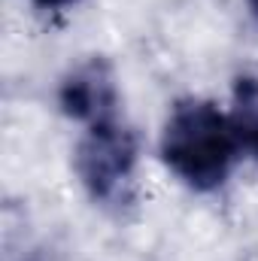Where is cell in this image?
Segmentation results:
<instances>
[{
  "mask_svg": "<svg viewBox=\"0 0 258 261\" xmlns=\"http://www.w3.org/2000/svg\"><path fill=\"white\" fill-rule=\"evenodd\" d=\"M73 167L88 197L107 210H125L137 195V137L122 116L85 125Z\"/></svg>",
  "mask_w": 258,
  "mask_h": 261,
  "instance_id": "obj_2",
  "label": "cell"
},
{
  "mask_svg": "<svg viewBox=\"0 0 258 261\" xmlns=\"http://www.w3.org/2000/svg\"><path fill=\"white\" fill-rule=\"evenodd\" d=\"M158 149L167 170L203 195L222 189L243 155L228 113L203 97H183L173 103Z\"/></svg>",
  "mask_w": 258,
  "mask_h": 261,
  "instance_id": "obj_1",
  "label": "cell"
},
{
  "mask_svg": "<svg viewBox=\"0 0 258 261\" xmlns=\"http://www.w3.org/2000/svg\"><path fill=\"white\" fill-rule=\"evenodd\" d=\"M240 149L258 161V76H237L231 88V113H228Z\"/></svg>",
  "mask_w": 258,
  "mask_h": 261,
  "instance_id": "obj_4",
  "label": "cell"
},
{
  "mask_svg": "<svg viewBox=\"0 0 258 261\" xmlns=\"http://www.w3.org/2000/svg\"><path fill=\"white\" fill-rule=\"evenodd\" d=\"M37 9H43V12H61L67 6H73V3H79V0H31Z\"/></svg>",
  "mask_w": 258,
  "mask_h": 261,
  "instance_id": "obj_5",
  "label": "cell"
},
{
  "mask_svg": "<svg viewBox=\"0 0 258 261\" xmlns=\"http://www.w3.org/2000/svg\"><path fill=\"white\" fill-rule=\"evenodd\" d=\"M58 107L67 119L79 125H94L119 116L116 73L104 58H91L70 70L58 88Z\"/></svg>",
  "mask_w": 258,
  "mask_h": 261,
  "instance_id": "obj_3",
  "label": "cell"
},
{
  "mask_svg": "<svg viewBox=\"0 0 258 261\" xmlns=\"http://www.w3.org/2000/svg\"><path fill=\"white\" fill-rule=\"evenodd\" d=\"M246 3H249V9H252V18L258 21V0H246Z\"/></svg>",
  "mask_w": 258,
  "mask_h": 261,
  "instance_id": "obj_6",
  "label": "cell"
}]
</instances>
